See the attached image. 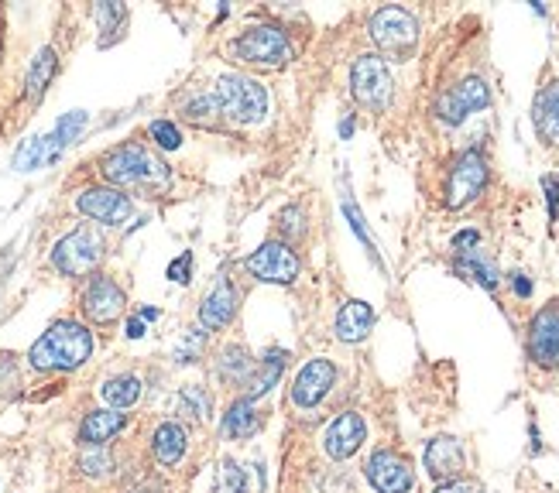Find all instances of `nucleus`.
Masks as SVG:
<instances>
[{
    "label": "nucleus",
    "instance_id": "72a5a7b5",
    "mask_svg": "<svg viewBox=\"0 0 559 493\" xmlns=\"http://www.w3.org/2000/svg\"><path fill=\"white\" fill-rule=\"evenodd\" d=\"M79 466H83V470L90 473V476H103V473L110 470V452L103 449V446H86L83 459H79Z\"/></svg>",
    "mask_w": 559,
    "mask_h": 493
},
{
    "label": "nucleus",
    "instance_id": "f8f14e48",
    "mask_svg": "<svg viewBox=\"0 0 559 493\" xmlns=\"http://www.w3.org/2000/svg\"><path fill=\"white\" fill-rule=\"evenodd\" d=\"M529 353L539 367H559V305H549L532 319Z\"/></svg>",
    "mask_w": 559,
    "mask_h": 493
},
{
    "label": "nucleus",
    "instance_id": "473e14b6",
    "mask_svg": "<svg viewBox=\"0 0 559 493\" xmlns=\"http://www.w3.org/2000/svg\"><path fill=\"white\" fill-rule=\"evenodd\" d=\"M217 493H244V470L234 463V459L223 463L220 480H217Z\"/></svg>",
    "mask_w": 559,
    "mask_h": 493
},
{
    "label": "nucleus",
    "instance_id": "2f4dec72",
    "mask_svg": "<svg viewBox=\"0 0 559 493\" xmlns=\"http://www.w3.org/2000/svg\"><path fill=\"white\" fill-rule=\"evenodd\" d=\"M148 131H151V137H155L158 148H165V151H175L182 144V134H179V127H175L172 120H155Z\"/></svg>",
    "mask_w": 559,
    "mask_h": 493
},
{
    "label": "nucleus",
    "instance_id": "7c9ffc66",
    "mask_svg": "<svg viewBox=\"0 0 559 493\" xmlns=\"http://www.w3.org/2000/svg\"><path fill=\"white\" fill-rule=\"evenodd\" d=\"M38 165H42V137H28L18 148V155H14V168H18V172H31V168H38Z\"/></svg>",
    "mask_w": 559,
    "mask_h": 493
},
{
    "label": "nucleus",
    "instance_id": "f3484780",
    "mask_svg": "<svg viewBox=\"0 0 559 493\" xmlns=\"http://www.w3.org/2000/svg\"><path fill=\"white\" fill-rule=\"evenodd\" d=\"M463 466H467V456H463V446L450 435H439V439L429 442L426 449V470L429 476H436L439 483L460 480Z\"/></svg>",
    "mask_w": 559,
    "mask_h": 493
},
{
    "label": "nucleus",
    "instance_id": "aec40b11",
    "mask_svg": "<svg viewBox=\"0 0 559 493\" xmlns=\"http://www.w3.org/2000/svg\"><path fill=\"white\" fill-rule=\"evenodd\" d=\"M535 131L546 144H559V83H549L546 90L535 96L532 107Z\"/></svg>",
    "mask_w": 559,
    "mask_h": 493
},
{
    "label": "nucleus",
    "instance_id": "2eb2a0df",
    "mask_svg": "<svg viewBox=\"0 0 559 493\" xmlns=\"http://www.w3.org/2000/svg\"><path fill=\"white\" fill-rule=\"evenodd\" d=\"M367 439V428H364V418L357 415V411H347V415H340L337 422L326 428L323 435V449L330 459H350L357 449L364 446Z\"/></svg>",
    "mask_w": 559,
    "mask_h": 493
},
{
    "label": "nucleus",
    "instance_id": "b1692460",
    "mask_svg": "<svg viewBox=\"0 0 559 493\" xmlns=\"http://www.w3.org/2000/svg\"><path fill=\"white\" fill-rule=\"evenodd\" d=\"M151 449H155V459H158L162 466H175V463L182 459V452H186V428L175 425V422L158 425Z\"/></svg>",
    "mask_w": 559,
    "mask_h": 493
},
{
    "label": "nucleus",
    "instance_id": "e433bc0d",
    "mask_svg": "<svg viewBox=\"0 0 559 493\" xmlns=\"http://www.w3.org/2000/svg\"><path fill=\"white\" fill-rule=\"evenodd\" d=\"M97 21H100L103 31H114L117 24L124 21V7L121 4H100L97 7Z\"/></svg>",
    "mask_w": 559,
    "mask_h": 493
},
{
    "label": "nucleus",
    "instance_id": "4c0bfd02",
    "mask_svg": "<svg viewBox=\"0 0 559 493\" xmlns=\"http://www.w3.org/2000/svg\"><path fill=\"white\" fill-rule=\"evenodd\" d=\"M189 274H193V257H189V254H182L179 261H172V264H169V278H172V281H179V285H186Z\"/></svg>",
    "mask_w": 559,
    "mask_h": 493
},
{
    "label": "nucleus",
    "instance_id": "c9c22d12",
    "mask_svg": "<svg viewBox=\"0 0 559 493\" xmlns=\"http://www.w3.org/2000/svg\"><path fill=\"white\" fill-rule=\"evenodd\" d=\"M18 384H21V374H18V367H14V360L0 353V398L18 391Z\"/></svg>",
    "mask_w": 559,
    "mask_h": 493
},
{
    "label": "nucleus",
    "instance_id": "423d86ee",
    "mask_svg": "<svg viewBox=\"0 0 559 493\" xmlns=\"http://www.w3.org/2000/svg\"><path fill=\"white\" fill-rule=\"evenodd\" d=\"M103 257V237L93 226H79L69 237H62L52 250V264L69 278H83L100 264Z\"/></svg>",
    "mask_w": 559,
    "mask_h": 493
},
{
    "label": "nucleus",
    "instance_id": "39448f33",
    "mask_svg": "<svg viewBox=\"0 0 559 493\" xmlns=\"http://www.w3.org/2000/svg\"><path fill=\"white\" fill-rule=\"evenodd\" d=\"M367 28H371L374 45L395 62L409 59L415 42H419V24H415L412 14L402 11V7H381V11H374Z\"/></svg>",
    "mask_w": 559,
    "mask_h": 493
},
{
    "label": "nucleus",
    "instance_id": "7ed1b4c3",
    "mask_svg": "<svg viewBox=\"0 0 559 493\" xmlns=\"http://www.w3.org/2000/svg\"><path fill=\"white\" fill-rule=\"evenodd\" d=\"M217 107L223 117L237 120V124H258L268 113V93L258 79L251 76H220L217 83Z\"/></svg>",
    "mask_w": 559,
    "mask_h": 493
},
{
    "label": "nucleus",
    "instance_id": "20e7f679",
    "mask_svg": "<svg viewBox=\"0 0 559 493\" xmlns=\"http://www.w3.org/2000/svg\"><path fill=\"white\" fill-rule=\"evenodd\" d=\"M230 55L241 66H258V69H278L289 59V38L271 24H254L247 28L237 42H230Z\"/></svg>",
    "mask_w": 559,
    "mask_h": 493
},
{
    "label": "nucleus",
    "instance_id": "f704fd0d",
    "mask_svg": "<svg viewBox=\"0 0 559 493\" xmlns=\"http://www.w3.org/2000/svg\"><path fill=\"white\" fill-rule=\"evenodd\" d=\"M213 110H220V107H217V96H210V93H199L186 100V113L193 120H199V124H203L206 117H213Z\"/></svg>",
    "mask_w": 559,
    "mask_h": 493
},
{
    "label": "nucleus",
    "instance_id": "58836bf2",
    "mask_svg": "<svg viewBox=\"0 0 559 493\" xmlns=\"http://www.w3.org/2000/svg\"><path fill=\"white\" fill-rule=\"evenodd\" d=\"M343 209H347V216H350V226H354V233H357V237L364 240V247H367V250H374L371 237H367V230H364V216L357 213V206H354V202H343Z\"/></svg>",
    "mask_w": 559,
    "mask_h": 493
},
{
    "label": "nucleus",
    "instance_id": "5701e85b",
    "mask_svg": "<svg viewBox=\"0 0 559 493\" xmlns=\"http://www.w3.org/2000/svg\"><path fill=\"white\" fill-rule=\"evenodd\" d=\"M258 428H261V415H258V408H254V401H247V398L234 401L227 415H223V432H227L230 439H251Z\"/></svg>",
    "mask_w": 559,
    "mask_h": 493
},
{
    "label": "nucleus",
    "instance_id": "79ce46f5",
    "mask_svg": "<svg viewBox=\"0 0 559 493\" xmlns=\"http://www.w3.org/2000/svg\"><path fill=\"white\" fill-rule=\"evenodd\" d=\"M477 230H463V233H457V237H453V250H457V254H467V250H474L477 247Z\"/></svg>",
    "mask_w": 559,
    "mask_h": 493
},
{
    "label": "nucleus",
    "instance_id": "4468645a",
    "mask_svg": "<svg viewBox=\"0 0 559 493\" xmlns=\"http://www.w3.org/2000/svg\"><path fill=\"white\" fill-rule=\"evenodd\" d=\"M124 305H127L124 292L110 278H93L90 288L83 292V312L90 315V322H97V326L117 322V315L124 312Z\"/></svg>",
    "mask_w": 559,
    "mask_h": 493
},
{
    "label": "nucleus",
    "instance_id": "dca6fc26",
    "mask_svg": "<svg viewBox=\"0 0 559 493\" xmlns=\"http://www.w3.org/2000/svg\"><path fill=\"white\" fill-rule=\"evenodd\" d=\"M76 206H79V213H86L90 220L110 223V226L124 223L127 216H131V199L117 189H86Z\"/></svg>",
    "mask_w": 559,
    "mask_h": 493
},
{
    "label": "nucleus",
    "instance_id": "4be33fe9",
    "mask_svg": "<svg viewBox=\"0 0 559 493\" xmlns=\"http://www.w3.org/2000/svg\"><path fill=\"white\" fill-rule=\"evenodd\" d=\"M124 422L127 418L121 411H90V415L83 418V425H79V442H86V446H103V442H110L121 432Z\"/></svg>",
    "mask_w": 559,
    "mask_h": 493
},
{
    "label": "nucleus",
    "instance_id": "9b49d317",
    "mask_svg": "<svg viewBox=\"0 0 559 493\" xmlns=\"http://www.w3.org/2000/svg\"><path fill=\"white\" fill-rule=\"evenodd\" d=\"M367 480H371V487L378 493H409L415 476H412V466L398 452L378 449L367 459Z\"/></svg>",
    "mask_w": 559,
    "mask_h": 493
},
{
    "label": "nucleus",
    "instance_id": "ddd939ff",
    "mask_svg": "<svg viewBox=\"0 0 559 493\" xmlns=\"http://www.w3.org/2000/svg\"><path fill=\"white\" fill-rule=\"evenodd\" d=\"M333 381H337V367L330 360H309L292 384V401L299 408H313V404H319L330 394Z\"/></svg>",
    "mask_w": 559,
    "mask_h": 493
},
{
    "label": "nucleus",
    "instance_id": "cd10ccee",
    "mask_svg": "<svg viewBox=\"0 0 559 493\" xmlns=\"http://www.w3.org/2000/svg\"><path fill=\"white\" fill-rule=\"evenodd\" d=\"M141 398V381L134 374H121V377H110L107 384H103V401L110 404L114 411L121 408H131L134 401Z\"/></svg>",
    "mask_w": 559,
    "mask_h": 493
},
{
    "label": "nucleus",
    "instance_id": "37998d69",
    "mask_svg": "<svg viewBox=\"0 0 559 493\" xmlns=\"http://www.w3.org/2000/svg\"><path fill=\"white\" fill-rule=\"evenodd\" d=\"M285 233H295V237H299L302 233V209H285Z\"/></svg>",
    "mask_w": 559,
    "mask_h": 493
},
{
    "label": "nucleus",
    "instance_id": "ea45409f",
    "mask_svg": "<svg viewBox=\"0 0 559 493\" xmlns=\"http://www.w3.org/2000/svg\"><path fill=\"white\" fill-rule=\"evenodd\" d=\"M436 493H484V487L474 480H450V483H439Z\"/></svg>",
    "mask_w": 559,
    "mask_h": 493
},
{
    "label": "nucleus",
    "instance_id": "412c9836",
    "mask_svg": "<svg viewBox=\"0 0 559 493\" xmlns=\"http://www.w3.org/2000/svg\"><path fill=\"white\" fill-rule=\"evenodd\" d=\"M83 127H86V113L83 110L66 113V117L55 124V131L42 137V165H52V161H59V155L69 148V144H73V137L83 131Z\"/></svg>",
    "mask_w": 559,
    "mask_h": 493
},
{
    "label": "nucleus",
    "instance_id": "a878e982",
    "mask_svg": "<svg viewBox=\"0 0 559 493\" xmlns=\"http://www.w3.org/2000/svg\"><path fill=\"white\" fill-rule=\"evenodd\" d=\"M457 271L467 274V278H474L477 285H484L487 292H494L498 288V268H494L491 257H484V250H467V254H460L457 261Z\"/></svg>",
    "mask_w": 559,
    "mask_h": 493
},
{
    "label": "nucleus",
    "instance_id": "49530a36",
    "mask_svg": "<svg viewBox=\"0 0 559 493\" xmlns=\"http://www.w3.org/2000/svg\"><path fill=\"white\" fill-rule=\"evenodd\" d=\"M141 319H145V322L158 319V309H141Z\"/></svg>",
    "mask_w": 559,
    "mask_h": 493
},
{
    "label": "nucleus",
    "instance_id": "a19ab883",
    "mask_svg": "<svg viewBox=\"0 0 559 493\" xmlns=\"http://www.w3.org/2000/svg\"><path fill=\"white\" fill-rule=\"evenodd\" d=\"M542 189H546L549 213L556 216V209H559V175H546V179H542Z\"/></svg>",
    "mask_w": 559,
    "mask_h": 493
},
{
    "label": "nucleus",
    "instance_id": "0eeeda50",
    "mask_svg": "<svg viewBox=\"0 0 559 493\" xmlns=\"http://www.w3.org/2000/svg\"><path fill=\"white\" fill-rule=\"evenodd\" d=\"M350 93L354 100L367 110H385L391 103V93H395V83H391V72L385 66L381 55H361L350 69Z\"/></svg>",
    "mask_w": 559,
    "mask_h": 493
},
{
    "label": "nucleus",
    "instance_id": "6ab92c4d",
    "mask_svg": "<svg viewBox=\"0 0 559 493\" xmlns=\"http://www.w3.org/2000/svg\"><path fill=\"white\" fill-rule=\"evenodd\" d=\"M371 326H374L371 305L361 302V298L343 302V309L337 312V336L343 343H361V339L371 333Z\"/></svg>",
    "mask_w": 559,
    "mask_h": 493
},
{
    "label": "nucleus",
    "instance_id": "f03ea898",
    "mask_svg": "<svg viewBox=\"0 0 559 493\" xmlns=\"http://www.w3.org/2000/svg\"><path fill=\"white\" fill-rule=\"evenodd\" d=\"M103 175L114 185H145V189H165L169 185V165L158 161L141 144H121L103 158Z\"/></svg>",
    "mask_w": 559,
    "mask_h": 493
},
{
    "label": "nucleus",
    "instance_id": "f257e3e1",
    "mask_svg": "<svg viewBox=\"0 0 559 493\" xmlns=\"http://www.w3.org/2000/svg\"><path fill=\"white\" fill-rule=\"evenodd\" d=\"M93 336L79 322H55L42 339H35L28 360L35 370H76L90 360Z\"/></svg>",
    "mask_w": 559,
    "mask_h": 493
},
{
    "label": "nucleus",
    "instance_id": "c03bdc74",
    "mask_svg": "<svg viewBox=\"0 0 559 493\" xmlns=\"http://www.w3.org/2000/svg\"><path fill=\"white\" fill-rule=\"evenodd\" d=\"M515 295H522V298L532 295V281L525 278V274H515Z\"/></svg>",
    "mask_w": 559,
    "mask_h": 493
},
{
    "label": "nucleus",
    "instance_id": "c85d7f7f",
    "mask_svg": "<svg viewBox=\"0 0 559 493\" xmlns=\"http://www.w3.org/2000/svg\"><path fill=\"white\" fill-rule=\"evenodd\" d=\"M220 377L223 381H247L251 377V357L244 346H227L220 357Z\"/></svg>",
    "mask_w": 559,
    "mask_h": 493
},
{
    "label": "nucleus",
    "instance_id": "9d476101",
    "mask_svg": "<svg viewBox=\"0 0 559 493\" xmlns=\"http://www.w3.org/2000/svg\"><path fill=\"white\" fill-rule=\"evenodd\" d=\"M244 268L251 271L254 278L271 281V285H289V281L299 278V257L285 244H261L244 261Z\"/></svg>",
    "mask_w": 559,
    "mask_h": 493
},
{
    "label": "nucleus",
    "instance_id": "6e6552de",
    "mask_svg": "<svg viewBox=\"0 0 559 493\" xmlns=\"http://www.w3.org/2000/svg\"><path fill=\"white\" fill-rule=\"evenodd\" d=\"M487 103H491V90H487L484 79L470 76L457 83L453 90H446L443 96L436 100V117L443 120V124H463V120L470 117V113L484 110Z\"/></svg>",
    "mask_w": 559,
    "mask_h": 493
},
{
    "label": "nucleus",
    "instance_id": "1a4fd4ad",
    "mask_svg": "<svg viewBox=\"0 0 559 493\" xmlns=\"http://www.w3.org/2000/svg\"><path fill=\"white\" fill-rule=\"evenodd\" d=\"M487 185V161L481 151H467V155L457 158L450 172V182H446V206L460 209L467 202H474L481 196V189Z\"/></svg>",
    "mask_w": 559,
    "mask_h": 493
},
{
    "label": "nucleus",
    "instance_id": "a18cd8bd",
    "mask_svg": "<svg viewBox=\"0 0 559 493\" xmlns=\"http://www.w3.org/2000/svg\"><path fill=\"white\" fill-rule=\"evenodd\" d=\"M127 336H131V339L145 336V319H131V322H127Z\"/></svg>",
    "mask_w": 559,
    "mask_h": 493
},
{
    "label": "nucleus",
    "instance_id": "bb28decb",
    "mask_svg": "<svg viewBox=\"0 0 559 493\" xmlns=\"http://www.w3.org/2000/svg\"><path fill=\"white\" fill-rule=\"evenodd\" d=\"M55 52L52 48H42V52L35 55V62H31V69H28V83H25V93H28V100H42V93L49 90V83H52V76H55Z\"/></svg>",
    "mask_w": 559,
    "mask_h": 493
},
{
    "label": "nucleus",
    "instance_id": "a211bd4d",
    "mask_svg": "<svg viewBox=\"0 0 559 493\" xmlns=\"http://www.w3.org/2000/svg\"><path fill=\"white\" fill-rule=\"evenodd\" d=\"M234 312H237V292H234V285H230L227 278H220L217 288H213V292L203 298L199 322H203V326H210V329H220V326H227V322L234 319Z\"/></svg>",
    "mask_w": 559,
    "mask_h": 493
},
{
    "label": "nucleus",
    "instance_id": "393cba45",
    "mask_svg": "<svg viewBox=\"0 0 559 493\" xmlns=\"http://www.w3.org/2000/svg\"><path fill=\"white\" fill-rule=\"evenodd\" d=\"M282 370H285V353L282 350L268 353V357L261 360L258 367H254V374L247 377V394H244V398L254 401V398H261V394H268L271 387H275L278 377H282Z\"/></svg>",
    "mask_w": 559,
    "mask_h": 493
},
{
    "label": "nucleus",
    "instance_id": "c756f323",
    "mask_svg": "<svg viewBox=\"0 0 559 493\" xmlns=\"http://www.w3.org/2000/svg\"><path fill=\"white\" fill-rule=\"evenodd\" d=\"M210 408H213V398L210 394L203 391V387H182V394H179V411L186 418H193V422H203L206 415H210Z\"/></svg>",
    "mask_w": 559,
    "mask_h": 493
}]
</instances>
